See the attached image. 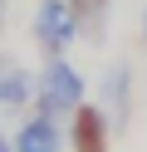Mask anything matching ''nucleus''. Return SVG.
I'll return each mask as SVG.
<instances>
[{"label":"nucleus","instance_id":"nucleus-7","mask_svg":"<svg viewBox=\"0 0 147 152\" xmlns=\"http://www.w3.org/2000/svg\"><path fill=\"white\" fill-rule=\"evenodd\" d=\"M69 5H74L78 34L88 44H103L108 39V20H113V0H69Z\"/></svg>","mask_w":147,"mask_h":152},{"label":"nucleus","instance_id":"nucleus-10","mask_svg":"<svg viewBox=\"0 0 147 152\" xmlns=\"http://www.w3.org/2000/svg\"><path fill=\"white\" fill-rule=\"evenodd\" d=\"M142 49H147V5H142Z\"/></svg>","mask_w":147,"mask_h":152},{"label":"nucleus","instance_id":"nucleus-9","mask_svg":"<svg viewBox=\"0 0 147 152\" xmlns=\"http://www.w3.org/2000/svg\"><path fill=\"white\" fill-rule=\"evenodd\" d=\"M0 152H10V132L5 128H0Z\"/></svg>","mask_w":147,"mask_h":152},{"label":"nucleus","instance_id":"nucleus-3","mask_svg":"<svg viewBox=\"0 0 147 152\" xmlns=\"http://www.w3.org/2000/svg\"><path fill=\"white\" fill-rule=\"evenodd\" d=\"M64 132H69V152H108L118 123L103 103H83V108H74L64 118Z\"/></svg>","mask_w":147,"mask_h":152},{"label":"nucleus","instance_id":"nucleus-8","mask_svg":"<svg viewBox=\"0 0 147 152\" xmlns=\"http://www.w3.org/2000/svg\"><path fill=\"white\" fill-rule=\"evenodd\" d=\"M5 25H10V0H0V39H5Z\"/></svg>","mask_w":147,"mask_h":152},{"label":"nucleus","instance_id":"nucleus-1","mask_svg":"<svg viewBox=\"0 0 147 152\" xmlns=\"http://www.w3.org/2000/svg\"><path fill=\"white\" fill-rule=\"evenodd\" d=\"M88 103V79L69 64V54H54V59L39 64V93H34V108L39 113H54V118H69L74 108Z\"/></svg>","mask_w":147,"mask_h":152},{"label":"nucleus","instance_id":"nucleus-4","mask_svg":"<svg viewBox=\"0 0 147 152\" xmlns=\"http://www.w3.org/2000/svg\"><path fill=\"white\" fill-rule=\"evenodd\" d=\"M64 147H69L64 118L39 113V108H29L25 118L15 123V132H10V152H64Z\"/></svg>","mask_w":147,"mask_h":152},{"label":"nucleus","instance_id":"nucleus-2","mask_svg":"<svg viewBox=\"0 0 147 152\" xmlns=\"http://www.w3.org/2000/svg\"><path fill=\"white\" fill-rule=\"evenodd\" d=\"M29 34H34V44L44 49V59L69 54L78 39H83L69 0H39V5H34V20H29Z\"/></svg>","mask_w":147,"mask_h":152},{"label":"nucleus","instance_id":"nucleus-5","mask_svg":"<svg viewBox=\"0 0 147 152\" xmlns=\"http://www.w3.org/2000/svg\"><path fill=\"white\" fill-rule=\"evenodd\" d=\"M34 93H39V74L10 64V69L0 74V123L15 118V113H29L34 108Z\"/></svg>","mask_w":147,"mask_h":152},{"label":"nucleus","instance_id":"nucleus-6","mask_svg":"<svg viewBox=\"0 0 147 152\" xmlns=\"http://www.w3.org/2000/svg\"><path fill=\"white\" fill-rule=\"evenodd\" d=\"M98 103L113 113L118 128L127 123V113H132V64H113V69L103 74V83H98Z\"/></svg>","mask_w":147,"mask_h":152}]
</instances>
